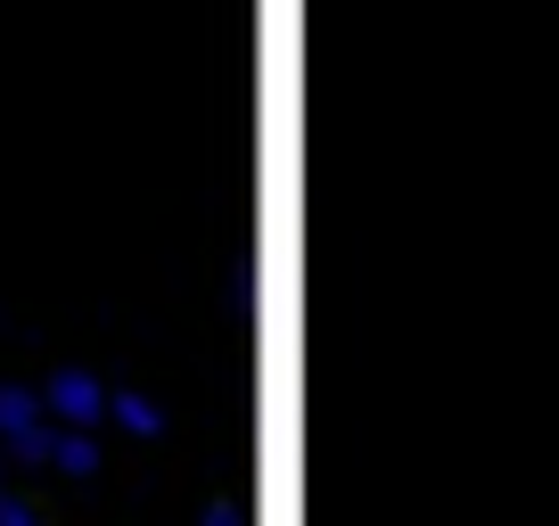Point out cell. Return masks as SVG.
Returning a JSON list of instances; mask_svg holds the SVG:
<instances>
[{
    "instance_id": "1",
    "label": "cell",
    "mask_w": 559,
    "mask_h": 526,
    "mask_svg": "<svg viewBox=\"0 0 559 526\" xmlns=\"http://www.w3.org/2000/svg\"><path fill=\"white\" fill-rule=\"evenodd\" d=\"M50 420H67V428L107 420V395H99V379H83V370H58V379H50Z\"/></svg>"
},
{
    "instance_id": "2",
    "label": "cell",
    "mask_w": 559,
    "mask_h": 526,
    "mask_svg": "<svg viewBox=\"0 0 559 526\" xmlns=\"http://www.w3.org/2000/svg\"><path fill=\"white\" fill-rule=\"evenodd\" d=\"M0 437L17 444V453H41V444H50L41 437V404L25 395V386H0Z\"/></svg>"
},
{
    "instance_id": "3",
    "label": "cell",
    "mask_w": 559,
    "mask_h": 526,
    "mask_svg": "<svg viewBox=\"0 0 559 526\" xmlns=\"http://www.w3.org/2000/svg\"><path fill=\"white\" fill-rule=\"evenodd\" d=\"M41 461H58L67 477H91V469H99V453H91V428H74V437H50V444H41Z\"/></svg>"
},
{
    "instance_id": "4",
    "label": "cell",
    "mask_w": 559,
    "mask_h": 526,
    "mask_svg": "<svg viewBox=\"0 0 559 526\" xmlns=\"http://www.w3.org/2000/svg\"><path fill=\"white\" fill-rule=\"evenodd\" d=\"M107 411H116V428H123V437H157V428H165V411L148 404V395H116Z\"/></svg>"
}]
</instances>
